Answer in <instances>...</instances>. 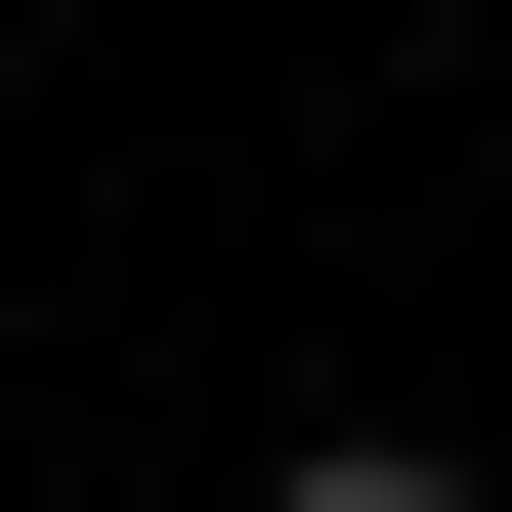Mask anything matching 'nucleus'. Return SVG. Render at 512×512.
Returning <instances> with one entry per match:
<instances>
[{
  "label": "nucleus",
  "mask_w": 512,
  "mask_h": 512,
  "mask_svg": "<svg viewBox=\"0 0 512 512\" xmlns=\"http://www.w3.org/2000/svg\"><path fill=\"white\" fill-rule=\"evenodd\" d=\"M256 512H470V470H427V427H299V470H256Z\"/></svg>",
  "instance_id": "nucleus-1"
}]
</instances>
